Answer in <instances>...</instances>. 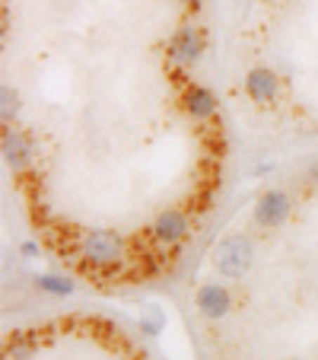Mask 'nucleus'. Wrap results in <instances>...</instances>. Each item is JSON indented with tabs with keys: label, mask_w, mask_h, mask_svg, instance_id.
<instances>
[{
	"label": "nucleus",
	"mask_w": 318,
	"mask_h": 360,
	"mask_svg": "<svg viewBox=\"0 0 318 360\" xmlns=\"http://www.w3.org/2000/svg\"><path fill=\"white\" fill-rule=\"evenodd\" d=\"M213 265H217V271L226 274V278H242L251 265V243L242 236L223 239V243L213 249Z\"/></svg>",
	"instance_id": "1"
},
{
	"label": "nucleus",
	"mask_w": 318,
	"mask_h": 360,
	"mask_svg": "<svg viewBox=\"0 0 318 360\" xmlns=\"http://www.w3.org/2000/svg\"><path fill=\"white\" fill-rule=\"evenodd\" d=\"M249 93L255 96L258 102H267L277 93V77H274L271 70H255V74L249 77Z\"/></svg>",
	"instance_id": "7"
},
{
	"label": "nucleus",
	"mask_w": 318,
	"mask_h": 360,
	"mask_svg": "<svg viewBox=\"0 0 318 360\" xmlns=\"http://www.w3.org/2000/svg\"><path fill=\"white\" fill-rule=\"evenodd\" d=\"M185 4H197V0H185Z\"/></svg>",
	"instance_id": "10"
},
{
	"label": "nucleus",
	"mask_w": 318,
	"mask_h": 360,
	"mask_svg": "<svg viewBox=\"0 0 318 360\" xmlns=\"http://www.w3.org/2000/svg\"><path fill=\"white\" fill-rule=\"evenodd\" d=\"M197 306H201L204 316H223L226 309H230V293H226L223 287L210 284L197 293Z\"/></svg>",
	"instance_id": "5"
},
{
	"label": "nucleus",
	"mask_w": 318,
	"mask_h": 360,
	"mask_svg": "<svg viewBox=\"0 0 318 360\" xmlns=\"http://www.w3.org/2000/svg\"><path fill=\"white\" fill-rule=\"evenodd\" d=\"M41 287H48V290H55V293L70 290V284H67V281H58V278H45V281H41Z\"/></svg>",
	"instance_id": "9"
},
{
	"label": "nucleus",
	"mask_w": 318,
	"mask_h": 360,
	"mask_svg": "<svg viewBox=\"0 0 318 360\" xmlns=\"http://www.w3.org/2000/svg\"><path fill=\"white\" fill-rule=\"evenodd\" d=\"M290 214V198L284 191H267V195L258 201V220L264 226H277L280 220Z\"/></svg>",
	"instance_id": "3"
},
{
	"label": "nucleus",
	"mask_w": 318,
	"mask_h": 360,
	"mask_svg": "<svg viewBox=\"0 0 318 360\" xmlns=\"http://www.w3.org/2000/svg\"><path fill=\"white\" fill-rule=\"evenodd\" d=\"M83 252H86V259L95 262V265H109V262H115L118 255H121V239L105 230L93 233V236H86V243H83Z\"/></svg>",
	"instance_id": "2"
},
{
	"label": "nucleus",
	"mask_w": 318,
	"mask_h": 360,
	"mask_svg": "<svg viewBox=\"0 0 318 360\" xmlns=\"http://www.w3.org/2000/svg\"><path fill=\"white\" fill-rule=\"evenodd\" d=\"M185 230H188V220H185L178 211H166L163 217L156 220V236L166 239V243H175V239H182Z\"/></svg>",
	"instance_id": "6"
},
{
	"label": "nucleus",
	"mask_w": 318,
	"mask_h": 360,
	"mask_svg": "<svg viewBox=\"0 0 318 360\" xmlns=\"http://www.w3.org/2000/svg\"><path fill=\"white\" fill-rule=\"evenodd\" d=\"M188 109H191V115L207 118V115H213V112H217V99H213L207 89H191V93H188Z\"/></svg>",
	"instance_id": "8"
},
{
	"label": "nucleus",
	"mask_w": 318,
	"mask_h": 360,
	"mask_svg": "<svg viewBox=\"0 0 318 360\" xmlns=\"http://www.w3.org/2000/svg\"><path fill=\"white\" fill-rule=\"evenodd\" d=\"M201 48H204V39L201 32H194V29H182V32L172 39L169 51L175 61H194L197 55H201Z\"/></svg>",
	"instance_id": "4"
}]
</instances>
